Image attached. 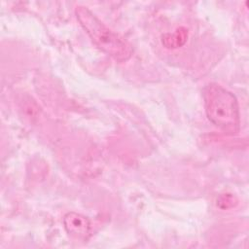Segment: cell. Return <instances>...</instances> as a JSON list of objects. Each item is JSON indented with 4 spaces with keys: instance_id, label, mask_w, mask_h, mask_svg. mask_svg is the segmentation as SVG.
<instances>
[{
    "instance_id": "3",
    "label": "cell",
    "mask_w": 249,
    "mask_h": 249,
    "mask_svg": "<svg viewBox=\"0 0 249 249\" xmlns=\"http://www.w3.org/2000/svg\"><path fill=\"white\" fill-rule=\"evenodd\" d=\"M64 229L71 236L86 240L90 234L89 220L82 214L69 212L63 218Z\"/></svg>"
},
{
    "instance_id": "5",
    "label": "cell",
    "mask_w": 249,
    "mask_h": 249,
    "mask_svg": "<svg viewBox=\"0 0 249 249\" xmlns=\"http://www.w3.org/2000/svg\"><path fill=\"white\" fill-rule=\"evenodd\" d=\"M237 204L236 197L231 194H223L217 199V205L221 209H230Z\"/></svg>"
},
{
    "instance_id": "2",
    "label": "cell",
    "mask_w": 249,
    "mask_h": 249,
    "mask_svg": "<svg viewBox=\"0 0 249 249\" xmlns=\"http://www.w3.org/2000/svg\"><path fill=\"white\" fill-rule=\"evenodd\" d=\"M203 99L206 116L214 125L229 134L239 131V106L233 93L212 83L204 88Z\"/></svg>"
},
{
    "instance_id": "1",
    "label": "cell",
    "mask_w": 249,
    "mask_h": 249,
    "mask_svg": "<svg viewBox=\"0 0 249 249\" xmlns=\"http://www.w3.org/2000/svg\"><path fill=\"white\" fill-rule=\"evenodd\" d=\"M78 21L92 43L118 62H124L132 55L131 46L119 34L109 29L89 9L78 6L75 10Z\"/></svg>"
},
{
    "instance_id": "4",
    "label": "cell",
    "mask_w": 249,
    "mask_h": 249,
    "mask_svg": "<svg viewBox=\"0 0 249 249\" xmlns=\"http://www.w3.org/2000/svg\"><path fill=\"white\" fill-rule=\"evenodd\" d=\"M188 38V30L185 27H179L174 33L164 34L162 36V45L167 49H176L183 46Z\"/></svg>"
}]
</instances>
